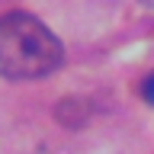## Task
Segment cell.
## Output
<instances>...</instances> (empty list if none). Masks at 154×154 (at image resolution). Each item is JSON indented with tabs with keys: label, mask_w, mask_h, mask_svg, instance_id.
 Returning <instances> with one entry per match:
<instances>
[{
	"label": "cell",
	"mask_w": 154,
	"mask_h": 154,
	"mask_svg": "<svg viewBox=\"0 0 154 154\" xmlns=\"http://www.w3.org/2000/svg\"><path fill=\"white\" fill-rule=\"evenodd\" d=\"M61 64V42L29 13L0 16V74L10 80H35Z\"/></svg>",
	"instance_id": "cell-1"
},
{
	"label": "cell",
	"mask_w": 154,
	"mask_h": 154,
	"mask_svg": "<svg viewBox=\"0 0 154 154\" xmlns=\"http://www.w3.org/2000/svg\"><path fill=\"white\" fill-rule=\"evenodd\" d=\"M144 100H148V103L154 106V74L148 77V80H144Z\"/></svg>",
	"instance_id": "cell-2"
}]
</instances>
